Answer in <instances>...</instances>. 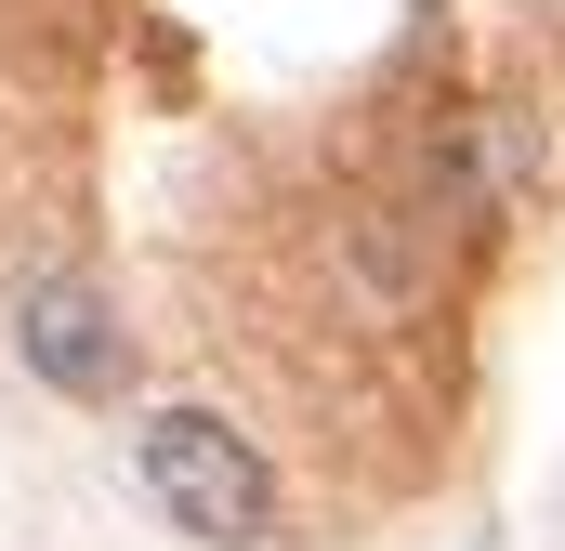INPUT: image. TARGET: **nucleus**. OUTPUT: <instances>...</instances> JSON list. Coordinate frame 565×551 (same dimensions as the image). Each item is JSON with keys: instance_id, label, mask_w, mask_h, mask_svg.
Returning <instances> with one entry per match:
<instances>
[{"instance_id": "f03ea898", "label": "nucleus", "mask_w": 565, "mask_h": 551, "mask_svg": "<svg viewBox=\"0 0 565 551\" xmlns=\"http://www.w3.org/2000/svg\"><path fill=\"white\" fill-rule=\"evenodd\" d=\"M13 355H26L53 395H79V408H106V395L132 381V342H119V315H106L93 276H40L26 315H13Z\"/></svg>"}, {"instance_id": "f257e3e1", "label": "nucleus", "mask_w": 565, "mask_h": 551, "mask_svg": "<svg viewBox=\"0 0 565 551\" xmlns=\"http://www.w3.org/2000/svg\"><path fill=\"white\" fill-rule=\"evenodd\" d=\"M132 473H145V499H158L184 539H211V551H264L277 539V473H264V446H250L237 420H211V408H158L132 433Z\"/></svg>"}]
</instances>
